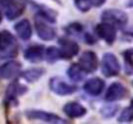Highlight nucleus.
<instances>
[{
	"label": "nucleus",
	"mask_w": 133,
	"mask_h": 124,
	"mask_svg": "<svg viewBox=\"0 0 133 124\" xmlns=\"http://www.w3.org/2000/svg\"><path fill=\"white\" fill-rule=\"evenodd\" d=\"M102 21L103 22H107L112 26H118V27H122L127 23L128 21V17L124 12L122 10H118V9H107L102 13Z\"/></svg>",
	"instance_id": "obj_1"
},
{
	"label": "nucleus",
	"mask_w": 133,
	"mask_h": 124,
	"mask_svg": "<svg viewBox=\"0 0 133 124\" xmlns=\"http://www.w3.org/2000/svg\"><path fill=\"white\" fill-rule=\"evenodd\" d=\"M102 71L106 76H115V75L119 74L120 63L114 54L106 53L103 56V58H102Z\"/></svg>",
	"instance_id": "obj_2"
},
{
	"label": "nucleus",
	"mask_w": 133,
	"mask_h": 124,
	"mask_svg": "<svg viewBox=\"0 0 133 124\" xmlns=\"http://www.w3.org/2000/svg\"><path fill=\"white\" fill-rule=\"evenodd\" d=\"M46 21L48 19H45L43 16H38L36 21H35V29H36V32H38L40 39H43V40H52L56 36V31L46 23Z\"/></svg>",
	"instance_id": "obj_3"
},
{
	"label": "nucleus",
	"mask_w": 133,
	"mask_h": 124,
	"mask_svg": "<svg viewBox=\"0 0 133 124\" xmlns=\"http://www.w3.org/2000/svg\"><path fill=\"white\" fill-rule=\"evenodd\" d=\"M1 5L8 19H14L23 12V4L17 0H1Z\"/></svg>",
	"instance_id": "obj_4"
},
{
	"label": "nucleus",
	"mask_w": 133,
	"mask_h": 124,
	"mask_svg": "<svg viewBox=\"0 0 133 124\" xmlns=\"http://www.w3.org/2000/svg\"><path fill=\"white\" fill-rule=\"evenodd\" d=\"M50 89L59 96H67V94L74 93L76 90V87L66 83L61 78H53L50 79Z\"/></svg>",
	"instance_id": "obj_5"
},
{
	"label": "nucleus",
	"mask_w": 133,
	"mask_h": 124,
	"mask_svg": "<svg viewBox=\"0 0 133 124\" xmlns=\"http://www.w3.org/2000/svg\"><path fill=\"white\" fill-rule=\"evenodd\" d=\"M79 65L82 66V69L85 73H93L97 66H98V61H97V56L94 54V52L87 50L82 54L80 60H79Z\"/></svg>",
	"instance_id": "obj_6"
},
{
	"label": "nucleus",
	"mask_w": 133,
	"mask_h": 124,
	"mask_svg": "<svg viewBox=\"0 0 133 124\" xmlns=\"http://www.w3.org/2000/svg\"><path fill=\"white\" fill-rule=\"evenodd\" d=\"M26 115L30 119H39V120H44L48 123H65V120L54 114L46 113V111H39V110H29L26 111Z\"/></svg>",
	"instance_id": "obj_7"
},
{
	"label": "nucleus",
	"mask_w": 133,
	"mask_h": 124,
	"mask_svg": "<svg viewBox=\"0 0 133 124\" xmlns=\"http://www.w3.org/2000/svg\"><path fill=\"white\" fill-rule=\"evenodd\" d=\"M125 94H127L125 87H124L122 83H114V84H111L110 88L107 89V92H106V94H105V100L109 101V102H112V101L122 100Z\"/></svg>",
	"instance_id": "obj_8"
},
{
	"label": "nucleus",
	"mask_w": 133,
	"mask_h": 124,
	"mask_svg": "<svg viewBox=\"0 0 133 124\" xmlns=\"http://www.w3.org/2000/svg\"><path fill=\"white\" fill-rule=\"evenodd\" d=\"M96 32L105 40L107 41L109 44L114 43L115 38H116V31H115V26L107 23V22H102L99 25H97L96 27Z\"/></svg>",
	"instance_id": "obj_9"
},
{
	"label": "nucleus",
	"mask_w": 133,
	"mask_h": 124,
	"mask_svg": "<svg viewBox=\"0 0 133 124\" xmlns=\"http://www.w3.org/2000/svg\"><path fill=\"white\" fill-rule=\"evenodd\" d=\"M21 70V65L16 61H10L0 66V78L1 79H10L16 76Z\"/></svg>",
	"instance_id": "obj_10"
},
{
	"label": "nucleus",
	"mask_w": 133,
	"mask_h": 124,
	"mask_svg": "<svg viewBox=\"0 0 133 124\" xmlns=\"http://www.w3.org/2000/svg\"><path fill=\"white\" fill-rule=\"evenodd\" d=\"M61 44V53H62V57L65 58H70V57H74L75 54H78L79 52V45L72 40H67V39H61L59 40Z\"/></svg>",
	"instance_id": "obj_11"
},
{
	"label": "nucleus",
	"mask_w": 133,
	"mask_h": 124,
	"mask_svg": "<svg viewBox=\"0 0 133 124\" xmlns=\"http://www.w3.org/2000/svg\"><path fill=\"white\" fill-rule=\"evenodd\" d=\"M103 82L99 78H93L89 79L88 82L84 84V90L90 94V96H98L102 90H103Z\"/></svg>",
	"instance_id": "obj_12"
},
{
	"label": "nucleus",
	"mask_w": 133,
	"mask_h": 124,
	"mask_svg": "<svg viewBox=\"0 0 133 124\" xmlns=\"http://www.w3.org/2000/svg\"><path fill=\"white\" fill-rule=\"evenodd\" d=\"M63 111L70 118H80V116H83L87 113L85 107L82 106L78 102H69V103H66L65 107H63Z\"/></svg>",
	"instance_id": "obj_13"
},
{
	"label": "nucleus",
	"mask_w": 133,
	"mask_h": 124,
	"mask_svg": "<svg viewBox=\"0 0 133 124\" xmlns=\"http://www.w3.org/2000/svg\"><path fill=\"white\" fill-rule=\"evenodd\" d=\"M14 30L17 32V35L22 39V40H29L31 38V34H32V29H31V25L27 19H22L19 21L16 26H14Z\"/></svg>",
	"instance_id": "obj_14"
},
{
	"label": "nucleus",
	"mask_w": 133,
	"mask_h": 124,
	"mask_svg": "<svg viewBox=\"0 0 133 124\" xmlns=\"http://www.w3.org/2000/svg\"><path fill=\"white\" fill-rule=\"evenodd\" d=\"M44 54V48L42 45H32L25 50V58L31 61V62H38L43 58Z\"/></svg>",
	"instance_id": "obj_15"
},
{
	"label": "nucleus",
	"mask_w": 133,
	"mask_h": 124,
	"mask_svg": "<svg viewBox=\"0 0 133 124\" xmlns=\"http://www.w3.org/2000/svg\"><path fill=\"white\" fill-rule=\"evenodd\" d=\"M67 75L74 83H79L84 79L85 71L82 69L80 65H72V66H70V69L67 71Z\"/></svg>",
	"instance_id": "obj_16"
},
{
	"label": "nucleus",
	"mask_w": 133,
	"mask_h": 124,
	"mask_svg": "<svg viewBox=\"0 0 133 124\" xmlns=\"http://www.w3.org/2000/svg\"><path fill=\"white\" fill-rule=\"evenodd\" d=\"M44 74V70L43 69H39V67H34V69H29L23 73V79H26L27 82H35L38 80L42 75Z\"/></svg>",
	"instance_id": "obj_17"
},
{
	"label": "nucleus",
	"mask_w": 133,
	"mask_h": 124,
	"mask_svg": "<svg viewBox=\"0 0 133 124\" xmlns=\"http://www.w3.org/2000/svg\"><path fill=\"white\" fill-rule=\"evenodd\" d=\"M12 44H14L13 35H10L8 31H1V32H0V52H1V50H5V49L9 48Z\"/></svg>",
	"instance_id": "obj_18"
},
{
	"label": "nucleus",
	"mask_w": 133,
	"mask_h": 124,
	"mask_svg": "<svg viewBox=\"0 0 133 124\" xmlns=\"http://www.w3.org/2000/svg\"><path fill=\"white\" fill-rule=\"evenodd\" d=\"M44 57L48 62H56L58 58L62 57V53H61V50L58 48L49 47V48H46V50L44 52Z\"/></svg>",
	"instance_id": "obj_19"
},
{
	"label": "nucleus",
	"mask_w": 133,
	"mask_h": 124,
	"mask_svg": "<svg viewBox=\"0 0 133 124\" xmlns=\"http://www.w3.org/2000/svg\"><path fill=\"white\" fill-rule=\"evenodd\" d=\"M133 119V107H127L119 116V122H131Z\"/></svg>",
	"instance_id": "obj_20"
},
{
	"label": "nucleus",
	"mask_w": 133,
	"mask_h": 124,
	"mask_svg": "<svg viewBox=\"0 0 133 124\" xmlns=\"http://www.w3.org/2000/svg\"><path fill=\"white\" fill-rule=\"evenodd\" d=\"M124 58H125V61L129 65L133 66V49H129V50H125L124 52Z\"/></svg>",
	"instance_id": "obj_21"
},
{
	"label": "nucleus",
	"mask_w": 133,
	"mask_h": 124,
	"mask_svg": "<svg viewBox=\"0 0 133 124\" xmlns=\"http://www.w3.org/2000/svg\"><path fill=\"white\" fill-rule=\"evenodd\" d=\"M89 1H90L92 5H94V6H99V5H102L106 0H89Z\"/></svg>",
	"instance_id": "obj_22"
},
{
	"label": "nucleus",
	"mask_w": 133,
	"mask_h": 124,
	"mask_svg": "<svg viewBox=\"0 0 133 124\" xmlns=\"http://www.w3.org/2000/svg\"><path fill=\"white\" fill-rule=\"evenodd\" d=\"M1 10H3V5H1V0H0V21H1V17H3V14H1Z\"/></svg>",
	"instance_id": "obj_23"
},
{
	"label": "nucleus",
	"mask_w": 133,
	"mask_h": 124,
	"mask_svg": "<svg viewBox=\"0 0 133 124\" xmlns=\"http://www.w3.org/2000/svg\"><path fill=\"white\" fill-rule=\"evenodd\" d=\"M132 107H133V101H132Z\"/></svg>",
	"instance_id": "obj_24"
}]
</instances>
